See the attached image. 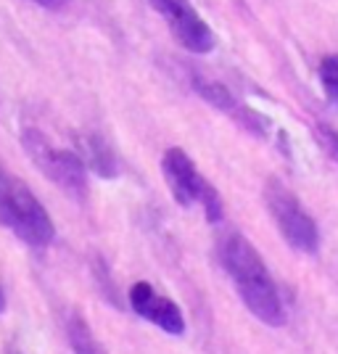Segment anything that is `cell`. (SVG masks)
<instances>
[{
    "label": "cell",
    "mask_w": 338,
    "mask_h": 354,
    "mask_svg": "<svg viewBox=\"0 0 338 354\" xmlns=\"http://www.w3.org/2000/svg\"><path fill=\"white\" fill-rule=\"evenodd\" d=\"M320 82H323L325 95L338 104V56H328L320 64Z\"/></svg>",
    "instance_id": "cell-11"
},
{
    "label": "cell",
    "mask_w": 338,
    "mask_h": 354,
    "mask_svg": "<svg viewBox=\"0 0 338 354\" xmlns=\"http://www.w3.org/2000/svg\"><path fill=\"white\" fill-rule=\"evenodd\" d=\"M265 204L278 225L280 236L288 241V246L301 254H317L320 249V230L307 209L299 204L294 193L288 191L280 180L270 177L265 183Z\"/></svg>",
    "instance_id": "cell-5"
},
{
    "label": "cell",
    "mask_w": 338,
    "mask_h": 354,
    "mask_svg": "<svg viewBox=\"0 0 338 354\" xmlns=\"http://www.w3.org/2000/svg\"><path fill=\"white\" fill-rule=\"evenodd\" d=\"M6 312V294H3V288H0V315Z\"/></svg>",
    "instance_id": "cell-14"
},
{
    "label": "cell",
    "mask_w": 338,
    "mask_h": 354,
    "mask_svg": "<svg viewBox=\"0 0 338 354\" xmlns=\"http://www.w3.org/2000/svg\"><path fill=\"white\" fill-rule=\"evenodd\" d=\"M162 175L172 191V198L182 209L201 207L206 222L217 225L225 214L220 193L212 183H206L201 172L196 169V162L180 146H172L164 151L162 156Z\"/></svg>",
    "instance_id": "cell-3"
},
{
    "label": "cell",
    "mask_w": 338,
    "mask_h": 354,
    "mask_svg": "<svg viewBox=\"0 0 338 354\" xmlns=\"http://www.w3.org/2000/svg\"><path fill=\"white\" fill-rule=\"evenodd\" d=\"M217 257H220L222 270L236 286L241 301L259 323L272 325V328H280L285 323L278 286L249 238H243L236 230L225 233L217 243Z\"/></svg>",
    "instance_id": "cell-1"
},
{
    "label": "cell",
    "mask_w": 338,
    "mask_h": 354,
    "mask_svg": "<svg viewBox=\"0 0 338 354\" xmlns=\"http://www.w3.org/2000/svg\"><path fill=\"white\" fill-rule=\"evenodd\" d=\"M30 3L40 6V8H48V11H59V8H64L69 0H30Z\"/></svg>",
    "instance_id": "cell-13"
},
{
    "label": "cell",
    "mask_w": 338,
    "mask_h": 354,
    "mask_svg": "<svg viewBox=\"0 0 338 354\" xmlns=\"http://www.w3.org/2000/svg\"><path fill=\"white\" fill-rule=\"evenodd\" d=\"M127 299H130V307H133L135 315H140L143 320L153 323L156 328H162L164 333H169V336H182L185 333L182 310L177 307L172 299L159 294L151 283L146 281L133 283Z\"/></svg>",
    "instance_id": "cell-7"
},
{
    "label": "cell",
    "mask_w": 338,
    "mask_h": 354,
    "mask_svg": "<svg viewBox=\"0 0 338 354\" xmlns=\"http://www.w3.org/2000/svg\"><path fill=\"white\" fill-rule=\"evenodd\" d=\"M64 328H66V339H69V346H72L74 354H109L106 346L95 339L90 323L77 310H72L66 315Z\"/></svg>",
    "instance_id": "cell-10"
},
{
    "label": "cell",
    "mask_w": 338,
    "mask_h": 354,
    "mask_svg": "<svg viewBox=\"0 0 338 354\" xmlns=\"http://www.w3.org/2000/svg\"><path fill=\"white\" fill-rule=\"evenodd\" d=\"M82 146H85V164H88L95 175L109 177V180L119 175L117 153H114V148L106 143L103 135H98V133L88 135V138L82 140Z\"/></svg>",
    "instance_id": "cell-9"
},
{
    "label": "cell",
    "mask_w": 338,
    "mask_h": 354,
    "mask_svg": "<svg viewBox=\"0 0 338 354\" xmlns=\"http://www.w3.org/2000/svg\"><path fill=\"white\" fill-rule=\"evenodd\" d=\"M21 146H24L27 156L32 159V164L50 183H56L61 191H66L74 198H85L88 196V164L82 162L74 151L56 148L35 127H27L21 133Z\"/></svg>",
    "instance_id": "cell-4"
},
{
    "label": "cell",
    "mask_w": 338,
    "mask_h": 354,
    "mask_svg": "<svg viewBox=\"0 0 338 354\" xmlns=\"http://www.w3.org/2000/svg\"><path fill=\"white\" fill-rule=\"evenodd\" d=\"M314 135H317V143L323 146V151L338 164V130L328 127V124H314Z\"/></svg>",
    "instance_id": "cell-12"
},
{
    "label": "cell",
    "mask_w": 338,
    "mask_h": 354,
    "mask_svg": "<svg viewBox=\"0 0 338 354\" xmlns=\"http://www.w3.org/2000/svg\"><path fill=\"white\" fill-rule=\"evenodd\" d=\"M0 222L32 249H45L56 238V225L37 196L0 167Z\"/></svg>",
    "instance_id": "cell-2"
},
{
    "label": "cell",
    "mask_w": 338,
    "mask_h": 354,
    "mask_svg": "<svg viewBox=\"0 0 338 354\" xmlns=\"http://www.w3.org/2000/svg\"><path fill=\"white\" fill-rule=\"evenodd\" d=\"M188 85H191L193 93H198V95L204 98L206 104L214 106V109H220V111H225V114H230V117L236 119L241 127H246L249 133H254V135L267 133V119H262L256 111H251V109L238 104V98L225 88L222 82L209 80L206 74L191 69V72H188Z\"/></svg>",
    "instance_id": "cell-8"
},
{
    "label": "cell",
    "mask_w": 338,
    "mask_h": 354,
    "mask_svg": "<svg viewBox=\"0 0 338 354\" xmlns=\"http://www.w3.org/2000/svg\"><path fill=\"white\" fill-rule=\"evenodd\" d=\"M153 6V11L167 21L169 32L175 35V40L185 50H191L196 56L212 53L217 37L212 27L204 21V16L196 11L191 0H148Z\"/></svg>",
    "instance_id": "cell-6"
}]
</instances>
